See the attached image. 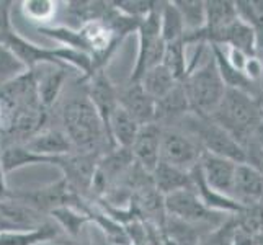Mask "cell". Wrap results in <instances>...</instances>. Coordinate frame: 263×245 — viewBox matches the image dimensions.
Masks as SVG:
<instances>
[{
  "label": "cell",
  "mask_w": 263,
  "mask_h": 245,
  "mask_svg": "<svg viewBox=\"0 0 263 245\" xmlns=\"http://www.w3.org/2000/svg\"><path fill=\"white\" fill-rule=\"evenodd\" d=\"M62 129L77 152L105 154L111 150L103 123L88 98H74L62 110Z\"/></svg>",
  "instance_id": "6da1fadb"
},
{
  "label": "cell",
  "mask_w": 263,
  "mask_h": 245,
  "mask_svg": "<svg viewBox=\"0 0 263 245\" xmlns=\"http://www.w3.org/2000/svg\"><path fill=\"white\" fill-rule=\"evenodd\" d=\"M261 108L263 105L255 97L235 88H228L211 120L222 126L242 147H246L261 128Z\"/></svg>",
  "instance_id": "7a4b0ae2"
},
{
  "label": "cell",
  "mask_w": 263,
  "mask_h": 245,
  "mask_svg": "<svg viewBox=\"0 0 263 245\" xmlns=\"http://www.w3.org/2000/svg\"><path fill=\"white\" fill-rule=\"evenodd\" d=\"M181 85L185 88L192 113L199 118H213L222 102L228 87L217 70L211 49L204 62L190 69Z\"/></svg>",
  "instance_id": "3957f363"
},
{
  "label": "cell",
  "mask_w": 263,
  "mask_h": 245,
  "mask_svg": "<svg viewBox=\"0 0 263 245\" xmlns=\"http://www.w3.org/2000/svg\"><path fill=\"white\" fill-rule=\"evenodd\" d=\"M174 128L192 136L204 152L226 157L237 163L246 162V149L211 118H199L193 113H188Z\"/></svg>",
  "instance_id": "277c9868"
},
{
  "label": "cell",
  "mask_w": 263,
  "mask_h": 245,
  "mask_svg": "<svg viewBox=\"0 0 263 245\" xmlns=\"http://www.w3.org/2000/svg\"><path fill=\"white\" fill-rule=\"evenodd\" d=\"M7 198L28 206L31 210L38 211L40 214H48V216L51 214V211L61 206H72L84 213L88 206L85 196L77 193L62 177L58 181L49 183L46 186L10 190Z\"/></svg>",
  "instance_id": "5b68a950"
},
{
  "label": "cell",
  "mask_w": 263,
  "mask_h": 245,
  "mask_svg": "<svg viewBox=\"0 0 263 245\" xmlns=\"http://www.w3.org/2000/svg\"><path fill=\"white\" fill-rule=\"evenodd\" d=\"M160 4L162 2H159V5L147 16H144L139 23V48L133 72L129 76V82H139L147 70L160 66L162 61H164L167 44L162 38L160 30Z\"/></svg>",
  "instance_id": "8992f818"
},
{
  "label": "cell",
  "mask_w": 263,
  "mask_h": 245,
  "mask_svg": "<svg viewBox=\"0 0 263 245\" xmlns=\"http://www.w3.org/2000/svg\"><path fill=\"white\" fill-rule=\"evenodd\" d=\"M165 211L167 216L175 217L178 221L195 225H204V228L210 229L219 228L221 224L228 221V217H231L210 210L199 199L195 190H185V192L165 196Z\"/></svg>",
  "instance_id": "52a82bcc"
},
{
  "label": "cell",
  "mask_w": 263,
  "mask_h": 245,
  "mask_svg": "<svg viewBox=\"0 0 263 245\" xmlns=\"http://www.w3.org/2000/svg\"><path fill=\"white\" fill-rule=\"evenodd\" d=\"M201 146L178 128H162L160 162L192 172L203 156Z\"/></svg>",
  "instance_id": "ba28073f"
},
{
  "label": "cell",
  "mask_w": 263,
  "mask_h": 245,
  "mask_svg": "<svg viewBox=\"0 0 263 245\" xmlns=\"http://www.w3.org/2000/svg\"><path fill=\"white\" fill-rule=\"evenodd\" d=\"M100 157H102V154L76 150L67 154V156L58 157L56 167L62 172V178L77 193L85 196L87 193H92V183Z\"/></svg>",
  "instance_id": "9c48e42d"
},
{
  "label": "cell",
  "mask_w": 263,
  "mask_h": 245,
  "mask_svg": "<svg viewBox=\"0 0 263 245\" xmlns=\"http://www.w3.org/2000/svg\"><path fill=\"white\" fill-rule=\"evenodd\" d=\"M87 98L97 110L100 120L103 123V128L106 131L110 146L113 147L110 139V121L113 113L116 111V108L120 106V93H118L116 85L106 76L105 70L97 72V74H93L87 80Z\"/></svg>",
  "instance_id": "30bf717a"
},
{
  "label": "cell",
  "mask_w": 263,
  "mask_h": 245,
  "mask_svg": "<svg viewBox=\"0 0 263 245\" xmlns=\"http://www.w3.org/2000/svg\"><path fill=\"white\" fill-rule=\"evenodd\" d=\"M237 165L239 163L234 160L214 156V154L210 152H203L201 160L198 163V168L201 172L204 181L213 190L232 198L234 178H235Z\"/></svg>",
  "instance_id": "8fae6325"
},
{
  "label": "cell",
  "mask_w": 263,
  "mask_h": 245,
  "mask_svg": "<svg viewBox=\"0 0 263 245\" xmlns=\"http://www.w3.org/2000/svg\"><path fill=\"white\" fill-rule=\"evenodd\" d=\"M160 142L162 126L157 123H151L142 126L131 147L134 162L151 175L160 163Z\"/></svg>",
  "instance_id": "7c38bea8"
},
{
  "label": "cell",
  "mask_w": 263,
  "mask_h": 245,
  "mask_svg": "<svg viewBox=\"0 0 263 245\" xmlns=\"http://www.w3.org/2000/svg\"><path fill=\"white\" fill-rule=\"evenodd\" d=\"M118 93H120V105L141 126L156 123V100L142 88L139 82L128 80V84L121 90L118 88Z\"/></svg>",
  "instance_id": "4fadbf2b"
},
{
  "label": "cell",
  "mask_w": 263,
  "mask_h": 245,
  "mask_svg": "<svg viewBox=\"0 0 263 245\" xmlns=\"http://www.w3.org/2000/svg\"><path fill=\"white\" fill-rule=\"evenodd\" d=\"M43 214L31 210L13 199H0V234L2 232H18V231H33L40 228Z\"/></svg>",
  "instance_id": "5bb4252c"
},
{
  "label": "cell",
  "mask_w": 263,
  "mask_h": 245,
  "mask_svg": "<svg viewBox=\"0 0 263 245\" xmlns=\"http://www.w3.org/2000/svg\"><path fill=\"white\" fill-rule=\"evenodd\" d=\"M232 198L242 206L263 203V174L249 163H239L235 170Z\"/></svg>",
  "instance_id": "9a60e30c"
},
{
  "label": "cell",
  "mask_w": 263,
  "mask_h": 245,
  "mask_svg": "<svg viewBox=\"0 0 263 245\" xmlns=\"http://www.w3.org/2000/svg\"><path fill=\"white\" fill-rule=\"evenodd\" d=\"M23 144L34 154H40V156L51 157V159L76 152L64 129H56V128L41 129L38 134H34L31 139H28Z\"/></svg>",
  "instance_id": "2e32d148"
},
{
  "label": "cell",
  "mask_w": 263,
  "mask_h": 245,
  "mask_svg": "<svg viewBox=\"0 0 263 245\" xmlns=\"http://www.w3.org/2000/svg\"><path fill=\"white\" fill-rule=\"evenodd\" d=\"M188 113H192V110L181 84L156 102V123L162 128H174Z\"/></svg>",
  "instance_id": "e0dca14e"
},
{
  "label": "cell",
  "mask_w": 263,
  "mask_h": 245,
  "mask_svg": "<svg viewBox=\"0 0 263 245\" xmlns=\"http://www.w3.org/2000/svg\"><path fill=\"white\" fill-rule=\"evenodd\" d=\"M152 183L164 196L185 192V190H195L192 172L181 170L164 162H160L157 168L152 172Z\"/></svg>",
  "instance_id": "ac0fdd59"
},
{
  "label": "cell",
  "mask_w": 263,
  "mask_h": 245,
  "mask_svg": "<svg viewBox=\"0 0 263 245\" xmlns=\"http://www.w3.org/2000/svg\"><path fill=\"white\" fill-rule=\"evenodd\" d=\"M0 154H2V165L5 174H10L13 170H20L26 165H36V163H49L56 165V159L44 157L40 154H34L25 146L23 142H4L0 144Z\"/></svg>",
  "instance_id": "d6986e66"
},
{
  "label": "cell",
  "mask_w": 263,
  "mask_h": 245,
  "mask_svg": "<svg viewBox=\"0 0 263 245\" xmlns=\"http://www.w3.org/2000/svg\"><path fill=\"white\" fill-rule=\"evenodd\" d=\"M142 126L120 105L110 121V139L113 147L131 149Z\"/></svg>",
  "instance_id": "ffe728a7"
},
{
  "label": "cell",
  "mask_w": 263,
  "mask_h": 245,
  "mask_svg": "<svg viewBox=\"0 0 263 245\" xmlns=\"http://www.w3.org/2000/svg\"><path fill=\"white\" fill-rule=\"evenodd\" d=\"M66 79H67V69L56 67V66H49V70L43 72L41 76L36 72L38 98L44 110H49L56 103V100L62 92V87H64Z\"/></svg>",
  "instance_id": "44dd1931"
},
{
  "label": "cell",
  "mask_w": 263,
  "mask_h": 245,
  "mask_svg": "<svg viewBox=\"0 0 263 245\" xmlns=\"http://www.w3.org/2000/svg\"><path fill=\"white\" fill-rule=\"evenodd\" d=\"M59 235H61L59 225L44 222L33 231L2 232L0 234V245H40L58 239Z\"/></svg>",
  "instance_id": "7402d4cb"
},
{
  "label": "cell",
  "mask_w": 263,
  "mask_h": 245,
  "mask_svg": "<svg viewBox=\"0 0 263 245\" xmlns=\"http://www.w3.org/2000/svg\"><path fill=\"white\" fill-rule=\"evenodd\" d=\"M204 7L206 25L201 30L208 33L221 31L239 18L235 2H229V0H211V2H204Z\"/></svg>",
  "instance_id": "603a6c76"
},
{
  "label": "cell",
  "mask_w": 263,
  "mask_h": 245,
  "mask_svg": "<svg viewBox=\"0 0 263 245\" xmlns=\"http://www.w3.org/2000/svg\"><path fill=\"white\" fill-rule=\"evenodd\" d=\"M139 84L157 102V100L164 98L167 93H170L180 82L175 80V77L170 74L167 67L160 64L157 67L147 70L146 74L142 76V79L139 80Z\"/></svg>",
  "instance_id": "cb8c5ba5"
},
{
  "label": "cell",
  "mask_w": 263,
  "mask_h": 245,
  "mask_svg": "<svg viewBox=\"0 0 263 245\" xmlns=\"http://www.w3.org/2000/svg\"><path fill=\"white\" fill-rule=\"evenodd\" d=\"M160 30H162V38H164L165 43H175L185 38L186 28L183 18H181L174 2L160 4Z\"/></svg>",
  "instance_id": "d4e9b609"
},
{
  "label": "cell",
  "mask_w": 263,
  "mask_h": 245,
  "mask_svg": "<svg viewBox=\"0 0 263 245\" xmlns=\"http://www.w3.org/2000/svg\"><path fill=\"white\" fill-rule=\"evenodd\" d=\"M165 54L162 66L167 67L168 72L175 77L177 82H183L190 72V62L186 59V44L185 41H175V43H165Z\"/></svg>",
  "instance_id": "484cf974"
},
{
  "label": "cell",
  "mask_w": 263,
  "mask_h": 245,
  "mask_svg": "<svg viewBox=\"0 0 263 245\" xmlns=\"http://www.w3.org/2000/svg\"><path fill=\"white\" fill-rule=\"evenodd\" d=\"M59 228L64 231L69 237L76 239L77 235L80 234L84 225L90 221V217L87 213L77 210V208H72V206H61L56 208L54 211H51L49 214Z\"/></svg>",
  "instance_id": "4316f807"
},
{
  "label": "cell",
  "mask_w": 263,
  "mask_h": 245,
  "mask_svg": "<svg viewBox=\"0 0 263 245\" xmlns=\"http://www.w3.org/2000/svg\"><path fill=\"white\" fill-rule=\"evenodd\" d=\"M175 7L183 18L186 33H193L204 28L206 7L203 0H174Z\"/></svg>",
  "instance_id": "83f0119b"
},
{
  "label": "cell",
  "mask_w": 263,
  "mask_h": 245,
  "mask_svg": "<svg viewBox=\"0 0 263 245\" xmlns=\"http://www.w3.org/2000/svg\"><path fill=\"white\" fill-rule=\"evenodd\" d=\"M58 5L59 4L52 0H25L22 2V12L26 20L40 23L38 26H44V23L52 20V16L56 15Z\"/></svg>",
  "instance_id": "f1b7e54d"
},
{
  "label": "cell",
  "mask_w": 263,
  "mask_h": 245,
  "mask_svg": "<svg viewBox=\"0 0 263 245\" xmlns=\"http://www.w3.org/2000/svg\"><path fill=\"white\" fill-rule=\"evenodd\" d=\"M25 72H28V69L16 58V54L4 43H0V84L15 80Z\"/></svg>",
  "instance_id": "f546056e"
},
{
  "label": "cell",
  "mask_w": 263,
  "mask_h": 245,
  "mask_svg": "<svg viewBox=\"0 0 263 245\" xmlns=\"http://www.w3.org/2000/svg\"><path fill=\"white\" fill-rule=\"evenodd\" d=\"M234 217L239 228L257 235L263 229V203L243 206L242 211L239 214H235Z\"/></svg>",
  "instance_id": "4dcf8cb0"
},
{
  "label": "cell",
  "mask_w": 263,
  "mask_h": 245,
  "mask_svg": "<svg viewBox=\"0 0 263 245\" xmlns=\"http://www.w3.org/2000/svg\"><path fill=\"white\" fill-rule=\"evenodd\" d=\"M235 228H237V222H235V217L231 216L219 228L206 232L198 245H232V235Z\"/></svg>",
  "instance_id": "1f68e13d"
},
{
  "label": "cell",
  "mask_w": 263,
  "mask_h": 245,
  "mask_svg": "<svg viewBox=\"0 0 263 245\" xmlns=\"http://www.w3.org/2000/svg\"><path fill=\"white\" fill-rule=\"evenodd\" d=\"M113 5L118 12L131 18L142 20L144 16H147L159 5V2H149V0H118V2H113Z\"/></svg>",
  "instance_id": "d6a6232c"
},
{
  "label": "cell",
  "mask_w": 263,
  "mask_h": 245,
  "mask_svg": "<svg viewBox=\"0 0 263 245\" xmlns=\"http://www.w3.org/2000/svg\"><path fill=\"white\" fill-rule=\"evenodd\" d=\"M12 7L13 2H10V0H0V34L13 31L12 20H10Z\"/></svg>",
  "instance_id": "836d02e7"
},
{
  "label": "cell",
  "mask_w": 263,
  "mask_h": 245,
  "mask_svg": "<svg viewBox=\"0 0 263 245\" xmlns=\"http://www.w3.org/2000/svg\"><path fill=\"white\" fill-rule=\"evenodd\" d=\"M232 245H257V237L255 234H252L237 225L232 235Z\"/></svg>",
  "instance_id": "e575fe53"
},
{
  "label": "cell",
  "mask_w": 263,
  "mask_h": 245,
  "mask_svg": "<svg viewBox=\"0 0 263 245\" xmlns=\"http://www.w3.org/2000/svg\"><path fill=\"white\" fill-rule=\"evenodd\" d=\"M2 149V147H0ZM7 174H5V170H4V165H2V154H0V199H7L8 196V186H7Z\"/></svg>",
  "instance_id": "d590c367"
},
{
  "label": "cell",
  "mask_w": 263,
  "mask_h": 245,
  "mask_svg": "<svg viewBox=\"0 0 263 245\" xmlns=\"http://www.w3.org/2000/svg\"><path fill=\"white\" fill-rule=\"evenodd\" d=\"M40 245H76V242H72V240H61L59 237L58 239H54V240H49V242H44V243H40Z\"/></svg>",
  "instance_id": "8d00e7d4"
},
{
  "label": "cell",
  "mask_w": 263,
  "mask_h": 245,
  "mask_svg": "<svg viewBox=\"0 0 263 245\" xmlns=\"http://www.w3.org/2000/svg\"><path fill=\"white\" fill-rule=\"evenodd\" d=\"M255 237H257V245H263V229L255 235Z\"/></svg>",
  "instance_id": "74e56055"
},
{
  "label": "cell",
  "mask_w": 263,
  "mask_h": 245,
  "mask_svg": "<svg viewBox=\"0 0 263 245\" xmlns=\"http://www.w3.org/2000/svg\"><path fill=\"white\" fill-rule=\"evenodd\" d=\"M2 118H4V110H2V106H0V124H2Z\"/></svg>",
  "instance_id": "f35d334b"
},
{
  "label": "cell",
  "mask_w": 263,
  "mask_h": 245,
  "mask_svg": "<svg viewBox=\"0 0 263 245\" xmlns=\"http://www.w3.org/2000/svg\"><path fill=\"white\" fill-rule=\"evenodd\" d=\"M261 128H263V108H261Z\"/></svg>",
  "instance_id": "ab89813d"
}]
</instances>
